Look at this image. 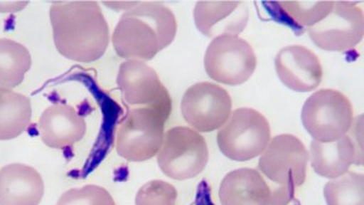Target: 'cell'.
Segmentation results:
<instances>
[{"label":"cell","mask_w":364,"mask_h":205,"mask_svg":"<svg viewBox=\"0 0 364 205\" xmlns=\"http://www.w3.org/2000/svg\"><path fill=\"white\" fill-rule=\"evenodd\" d=\"M50 22L58 53L80 63L104 56L109 44V26L96 1H54Z\"/></svg>","instance_id":"6da1fadb"},{"label":"cell","mask_w":364,"mask_h":205,"mask_svg":"<svg viewBox=\"0 0 364 205\" xmlns=\"http://www.w3.org/2000/svg\"><path fill=\"white\" fill-rule=\"evenodd\" d=\"M176 32L178 21L168 6L158 1H139L120 16L111 41L119 58L146 62L169 46Z\"/></svg>","instance_id":"7a4b0ae2"},{"label":"cell","mask_w":364,"mask_h":205,"mask_svg":"<svg viewBox=\"0 0 364 205\" xmlns=\"http://www.w3.org/2000/svg\"><path fill=\"white\" fill-rule=\"evenodd\" d=\"M218 146L226 158L247 162L265 151L271 141V127L264 115L252 108L232 111L228 122L218 132Z\"/></svg>","instance_id":"3957f363"},{"label":"cell","mask_w":364,"mask_h":205,"mask_svg":"<svg viewBox=\"0 0 364 205\" xmlns=\"http://www.w3.org/2000/svg\"><path fill=\"white\" fill-rule=\"evenodd\" d=\"M209 160L207 141L192 127H175L164 134L157 153L161 172L173 180H190L203 172Z\"/></svg>","instance_id":"277c9868"},{"label":"cell","mask_w":364,"mask_h":205,"mask_svg":"<svg viewBox=\"0 0 364 205\" xmlns=\"http://www.w3.org/2000/svg\"><path fill=\"white\" fill-rule=\"evenodd\" d=\"M353 120L350 99L334 89H321L311 95L301 110L302 125L312 139L331 142L346 135Z\"/></svg>","instance_id":"5b68a950"},{"label":"cell","mask_w":364,"mask_h":205,"mask_svg":"<svg viewBox=\"0 0 364 205\" xmlns=\"http://www.w3.org/2000/svg\"><path fill=\"white\" fill-rule=\"evenodd\" d=\"M166 120L149 107L134 108L117 129L114 147L128 162H146L157 156L164 137Z\"/></svg>","instance_id":"8992f818"},{"label":"cell","mask_w":364,"mask_h":205,"mask_svg":"<svg viewBox=\"0 0 364 205\" xmlns=\"http://www.w3.org/2000/svg\"><path fill=\"white\" fill-rule=\"evenodd\" d=\"M257 55L248 41L237 36L214 38L204 55V68L215 82L242 85L257 70Z\"/></svg>","instance_id":"52a82bcc"},{"label":"cell","mask_w":364,"mask_h":205,"mask_svg":"<svg viewBox=\"0 0 364 205\" xmlns=\"http://www.w3.org/2000/svg\"><path fill=\"white\" fill-rule=\"evenodd\" d=\"M117 85L123 100L130 106L152 108L163 120H169L173 102L169 91L157 72L146 62L127 60L120 65Z\"/></svg>","instance_id":"ba28073f"},{"label":"cell","mask_w":364,"mask_h":205,"mask_svg":"<svg viewBox=\"0 0 364 205\" xmlns=\"http://www.w3.org/2000/svg\"><path fill=\"white\" fill-rule=\"evenodd\" d=\"M311 41L326 51H348L360 44L364 36L363 10L356 1H334L331 14L307 28Z\"/></svg>","instance_id":"9c48e42d"},{"label":"cell","mask_w":364,"mask_h":205,"mask_svg":"<svg viewBox=\"0 0 364 205\" xmlns=\"http://www.w3.org/2000/svg\"><path fill=\"white\" fill-rule=\"evenodd\" d=\"M309 151L294 135L282 134L271 139L261 153L259 169L276 185L299 187L306 180Z\"/></svg>","instance_id":"30bf717a"},{"label":"cell","mask_w":364,"mask_h":205,"mask_svg":"<svg viewBox=\"0 0 364 205\" xmlns=\"http://www.w3.org/2000/svg\"><path fill=\"white\" fill-rule=\"evenodd\" d=\"M181 113L196 132L219 130L231 115V96L224 88L214 83H197L183 95Z\"/></svg>","instance_id":"8fae6325"},{"label":"cell","mask_w":364,"mask_h":205,"mask_svg":"<svg viewBox=\"0 0 364 205\" xmlns=\"http://www.w3.org/2000/svg\"><path fill=\"white\" fill-rule=\"evenodd\" d=\"M274 68L279 80L296 93H311L322 83V63L306 46H289L279 50L274 58Z\"/></svg>","instance_id":"7c38bea8"},{"label":"cell","mask_w":364,"mask_h":205,"mask_svg":"<svg viewBox=\"0 0 364 205\" xmlns=\"http://www.w3.org/2000/svg\"><path fill=\"white\" fill-rule=\"evenodd\" d=\"M193 20L205 37H238L248 25V5L245 1H198L193 10Z\"/></svg>","instance_id":"4fadbf2b"},{"label":"cell","mask_w":364,"mask_h":205,"mask_svg":"<svg viewBox=\"0 0 364 205\" xmlns=\"http://www.w3.org/2000/svg\"><path fill=\"white\" fill-rule=\"evenodd\" d=\"M38 132L48 147L65 149L83 140L87 134V122L75 107L54 103L41 115Z\"/></svg>","instance_id":"5bb4252c"},{"label":"cell","mask_w":364,"mask_h":205,"mask_svg":"<svg viewBox=\"0 0 364 205\" xmlns=\"http://www.w3.org/2000/svg\"><path fill=\"white\" fill-rule=\"evenodd\" d=\"M46 186L33 167L13 163L0 169V205H39Z\"/></svg>","instance_id":"9a60e30c"},{"label":"cell","mask_w":364,"mask_h":205,"mask_svg":"<svg viewBox=\"0 0 364 205\" xmlns=\"http://www.w3.org/2000/svg\"><path fill=\"white\" fill-rule=\"evenodd\" d=\"M221 205H269L271 187L255 169L228 172L220 184Z\"/></svg>","instance_id":"2e32d148"},{"label":"cell","mask_w":364,"mask_h":205,"mask_svg":"<svg viewBox=\"0 0 364 205\" xmlns=\"http://www.w3.org/2000/svg\"><path fill=\"white\" fill-rule=\"evenodd\" d=\"M309 160L317 175L331 180L350 172L355 160V149L348 135L331 142L312 140Z\"/></svg>","instance_id":"e0dca14e"},{"label":"cell","mask_w":364,"mask_h":205,"mask_svg":"<svg viewBox=\"0 0 364 205\" xmlns=\"http://www.w3.org/2000/svg\"><path fill=\"white\" fill-rule=\"evenodd\" d=\"M32 120V102L25 95L0 89V141L22 135Z\"/></svg>","instance_id":"ac0fdd59"},{"label":"cell","mask_w":364,"mask_h":205,"mask_svg":"<svg viewBox=\"0 0 364 205\" xmlns=\"http://www.w3.org/2000/svg\"><path fill=\"white\" fill-rule=\"evenodd\" d=\"M32 67L29 50L18 41L0 39V89L11 90L20 85Z\"/></svg>","instance_id":"d6986e66"},{"label":"cell","mask_w":364,"mask_h":205,"mask_svg":"<svg viewBox=\"0 0 364 205\" xmlns=\"http://www.w3.org/2000/svg\"><path fill=\"white\" fill-rule=\"evenodd\" d=\"M323 193L327 205H364L363 175L348 172L343 177L331 179Z\"/></svg>","instance_id":"ffe728a7"},{"label":"cell","mask_w":364,"mask_h":205,"mask_svg":"<svg viewBox=\"0 0 364 205\" xmlns=\"http://www.w3.org/2000/svg\"><path fill=\"white\" fill-rule=\"evenodd\" d=\"M278 5L298 25L309 28L331 14L334 1H279Z\"/></svg>","instance_id":"44dd1931"},{"label":"cell","mask_w":364,"mask_h":205,"mask_svg":"<svg viewBox=\"0 0 364 205\" xmlns=\"http://www.w3.org/2000/svg\"><path fill=\"white\" fill-rule=\"evenodd\" d=\"M56 205H116L111 193L97 185L70 189L58 198Z\"/></svg>","instance_id":"7402d4cb"},{"label":"cell","mask_w":364,"mask_h":205,"mask_svg":"<svg viewBox=\"0 0 364 205\" xmlns=\"http://www.w3.org/2000/svg\"><path fill=\"white\" fill-rule=\"evenodd\" d=\"M178 189L161 180H152L141 186L135 197V205H176Z\"/></svg>","instance_id":"603a6c76"},{"label":"cell","mask_w":364,"mask_h":205,"mask_svg":"<svg viewBox=\"0 0 364 205\" xmlns=\"http://www.w3.org/2000/svg\"><path fill=\"white\" fill-rule=\"evenodd\" d=\"M363 118L364 115H357L353 117L351 127L348 129L346 135L351 140L352 146L355 149V160L353 164L363 165Z\"/></svg>","instance_id":"cb8c5ba5"},{"label":"cell","mask_w":364,"mask_h":205,"mask_svg":"<svg viewBox=\"0 0 364 205\" xmlns=\"http://www.w3.org/2000/svg\"><path fill=\"white\" fill-rule=\"evenodd\" d=\"M295 187L286 185H277L271 189V201L269 205H288L293 201Z\"/></svg>","instance_id":"d4e9b609"},{"label":"cell","mask_w":364,"mask_h":205,"mask_svg":"<svg viewBox=\"0 0 364 205\" xmlns=\"http://www.w3.org/2000/svg\"><path fill=\"white\" fill-rule=\"evenodd\" d=\"M28 4V1H0V13H18V11H22Z\"/></svg>","instance_id":"484cf974"},{"label":"cell","mask_w":364,"mask_h":205,"mask_svg":"<svg viewBox=\"0 0 364 205\" xmlns=\"http://www.w3.org/2000/svg\"><path fill=\"white\" fill-rule=\"evenodd\" d=\"M137 4L139 1H104V5L116 11H129L130 9L135 8Z\"/></svg>","instance_id":"4316f807"}]
</instances>
